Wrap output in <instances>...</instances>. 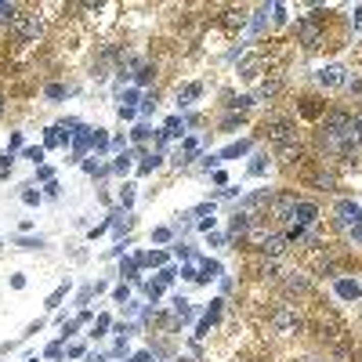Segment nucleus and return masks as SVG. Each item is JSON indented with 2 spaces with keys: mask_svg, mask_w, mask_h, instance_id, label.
<instances>
[{
  "mask_svg": "<svg viewBox=\"0 0 362 362\" xmlns=\"http://www.w3.org/2000/svg\"><path fill=\"white\" fill-rule=\"evenodd\" d=\"M358 141V127H355V116L348 112H330L326 124H323V145L333 152H344L348 145Z\"/></svg>",
  "mask_w": 362,
  "mask_h": 362,
  "instance_id": "1",
  "label": "nucleus"
},
{
  "mask_svg": "<svg viewBox=\"0 0 362 362\" xmlns=\"http://www.w3.org/2000/svg\"><path fill=\"white\" fill-rule=\"evenodd\" d=\"M272 145H275L279 156H294V152L301 149V138H297L294 124H275V127H272Z\"/></svg>",
  "mask_w": 362,
  "mask_h": 362,
  "instance_id": "2",
  "label": "nucleus"
},
{
  "mask_svg": "<svg viewBox=\"0 0 362 362\" xmlns=\"http://www.w3.org/2000/svg\"><path fill=\"white\" fill-rule=\"evenodd\" d=\"M40 29H44V26H40L36 15H15V22H11V33H15V40H22V44H26V40H36Z\"/></svg>",
  "mask_w": 362,
  "mask_h": 362,
  "instance_id": "3",
  "label": "nucleus"
},
{
  "mask_svg": "<svg viewBox=\"0 0 362 362\" xmlns=\"http://www.w3.org/2000/svg\"><path fill=\"white\" fill-rule=\"evenodd\" d=\"M272 330L275 333H297L301 330V315L294 308H275L272 311Z\"/></svg>",
  "mask_w": 362,
  "mask_h": 362,
  "instance_id": "4",
  "label": "nucleus"
},
{
  "mask_svg": "<svg viewBox=\"0 0 362 362\" xmlns=\"http://www.w3.org/2000/svg\"><path fill=\"white\" fill-rule=\"evenodd\" d=\"M294 207H297V196H294V192H283V196H275V199H272L275 221H283V225H294Z\"/></svg>",
  "mask_w": 362,
  "mask_h": 362,
  "instance_id": "5",
  "label": "nucleus"
},
{
  "mask_svg": "<svg viewBox=\"0 0 362 362\" xmlns=\"http://www.w3.org/2000/svg\"><path fill=\"white\" fill-rule=\"evenodd\" d=\"M337 225L341 228H355V225H362V207L358 203H351V199H344V203H337Z\"/></svg>",
  "mask_w": 362,
  "mask_h": 362,
  "instance_id": "6",
  "label": "nucleus"
},
{
  "mask_svg": "<svg viewBox=\"0 0 362 362\" xmlns=\"http://www.w3.org/2000/svg\"><path fill=\"white\" fill-rule=\"evenodd\" d=\"M319 84L323 87H344V84H351V80L344 76L341 65H326V69H319Z\"/></svg>",
  "mask_w": 362,
  "mask_h": 362,
  "instance_id": "7",
  "label": "nucleus"
},
{
  "mask_svg": "<svg viewBox=\"0 0 362 362\" xmlns=\"http://www.w3.org/2000/svg\"><path fill=\"white\" fill-rule=\"evenodd\" d=\"M315 218H319V207L308 203V199H297V207H294V225L304 228V225H311Z\"/></svg>",
  "mask_w": 362,
  "mask_h": 362,
  "instance_id": "8",
  "label": "nucleus"
},
{
  "mask_svg": "<svg viewBox=\"0 0 362 362\" xmlns=\"http://www.w3.org/2000/svg\"><path fill=\"white\" fill-rule=\"evenodd\" d=\"M297 33H301V44L304 47H319V22L315 18H301L297 22Z\"/></svg>",
  "mask_w": 362,
  "mask_h": 362,
  "instance_id": "9",
  "label": "nucleus"
},
{
  "mask_svg": "<svg viewBox=\"0 0 362 362\" xmlns=\"http://www.w3.org/2000/svg\"><path fill=\"white\" fill-rule=\"evenodd\" d=\"M283 250H286V235H264L261 239V254L264 257H279Z\"/></svg>",
  "mask_w": 362,
  "mask_h": 362,
  "instance_id": "10",
  "label": "nucleus"
},
{
  "mask_svg": "<svg viewBox=\"0 0 362 362\" xmlns=\"http://www.w3.org/2000/svg\"><path fill=\"white\" fill-rule=\"evenodd\" d=\"M362 294V286L358 283H351V279H337V297H344V301H355Z\"/></svg>",
  "mask_w": 362,
  "mask_h": 362,
  "instance_id": "11",
  "label": "nucleus"
},
{
  "mask_svg": "<svg viewBox=\"0 0 362 362\" xmlns=\"http://www.w3.org/2000/svg\"><path fill=\"white\" fill-rule=\"evenodd\" d=\"M247 228H250V214H235V218H232V225H228V232H232V235H243Z\"/></svg>",
  "mask_w": 362,
  "mask_h": 362,
  "instance_id": "12",
  "label": "nucleus"
},
{
  "mask_svg": "<svg viewBox=\"0 0 362 362\" xmlns=\"http://www.w3.org/2000/svg\"><path fill=\"white\" fill-rule=\"evenodd\" d=\"M243 152H250V141H235V145H228V149L221 152V159H235V156H243Z\"/></svg>",
  "mask_w": 362,
  "mask_h": 362,
  "instance_id": "13",
  "label": "nucleus"
},
{
  "mask_svg": "<svg viewBox=\"0 0 362 362\" xmlns=\"http://www.w3.org/2000/svg\"><path fill=\"white\" fill-rule=\"evenodd\" d=\"M257 69H261V58H243L239 62V73L243 76H257Z\"/></svg>",
  "mask_w": 362,
  "mask_h": 362,
  "instance_id": "14",
  "label": "nucleus"
},
{
  "mask_svg": "<svg viewBox=\"0 0 362 362\" xmlns=\"http://www.w3.org/2000/svg\"><path fill=\"white\" fill-rule=\"evenodd\" d=\"M272 199H275V196H272V192H254V196H250V199H247V207H250V210H254V207H264V203H272Z\"/></svg>",
  "mask_w": 362,
  "mask_h": 362,
  "instance_id": "15",
  "label": "nucleus"
},
{
  "mask_svg": "<svg viewBox=\"0 0 362 362\" xmlns=\"http://www.w3.org/2000/svg\"><path fill=\"white\" fill-rule=\"evenodd\" d=\"M199 91H203V87H199V84H188V87H185V91L178 94V98H181V105H188L192 98H199Z\"/></svg>",
  "mask_w": 362,
  "mask_h": 362,
  "instance_id": "16",
  "label": "nucleus"
},
{
  "mask_svg": "<svg viewBox=\"0 0 362 362\" xmlns=\"http://www.w3.org/2000/svg\"><path fill=\"white\" fill-rule=\"evenodd\" d=\"M286 286H290V290H308V279H304V275H297V272H290Z\"/></svg>",
  "mask_w": 362,
  "mask_h": 362,
  "instance_id": "17",
  "label": "nucleus"
},
{
  "mask_svg": "<svg viewBox=\"0 0 362 362\" xmlns=\"http://www.w3.org/2000/svg\"><path fill=\"white\" fill-rule=\"evenodd\" d=\"M279 91V80H268V84H261V91H257V98H272Z\"/></svg>",
  "mask_w": 362,
  "mask_h": 362,
  "instance_id": "18",
  "label": "nucleus"
},
{
  "mask_svg": "<svg viewBox=\"0 0 362 362\" xmlns=\"http://www.w3.org/2000/svg\"><path fill=\"white\" fill-rule=\"evenodd\" d=\"M112 171H116V174H127V171H131V156L124 152V156H119L116 163H112Z\"/></svg>",
  "mask_w": 362,
  "mask_h": 362,
  "instance_id": "19",
  "label": "nucleus"
},
{
  "mask_svg": "<svg viewBox=\"0 0 362 362\" xmlns=\"http://www.w3.org/2000/svg\"><path fill=\"white\" fill-rule=\"evenodd\" d=\"M315 185H319V188H333L337 178H333V174H315Z\"/></svg>",
  "mask_w": 362,
  "mask_h": 362,
  "instance_id": "20",
  "label": "nucleus"
},
{
  "mask_svg": "<svg viewBox=\"0 0 362 362\" xmlns=\"http://www.w3.org/2000/svg\"><path fill=\"white\" fill-rule=\"evenodd\" d=\"M44 141H47V149H55V145H62V134H58V127H51V131L44 134Z\"/></svg>",
  "mask_w": 362,
  "mask_h": 362,
  "instance_id": "21",
  "label": "nucleus"
},
{
  "mask_svg": "<svg viewBox=\"0 0 362 362\" xmlns=\"http://www.w3.org/2000/svg\"><path fill=\"white\" fill-rule=\"evenodd\" d=\"M65 94H69V91H65L62 84H51V87H47V98H55V102H58V98H65Z\"/></svg>",
  "mask_w": 362,
  "mask_h": 362,
  "instance_id": "22",
  "label": "nucleus"
},
{
  "mask_svg": "<svg viewBox=\"0 0 362 362\" xmlns=\"http://www.w3.org/2000/svg\"><path fill=\"white\" fill-rule=\"evenodd\" d=\"M163 134H181V119H178V116L167 119V131H163Z\"/></svg>",
  "mask_w": 362,
  "mask_h": 362,
  "instance_id": "23",
  "label": "nucleus"
},
{
  "mask_svg": "<svg viewBox=\"0 0 362 362\" xmlns=\"http://www.w3.org/2000/svg\"><path fill=\"white\" fill-rule=\"evenodd\" d=\"M159 167V156H145V163H141V174H149V171H156Z\"/></svg>",
  "mask_w": 362,
  "mask_h": 362,
  "instance_id": "24",
  "label": "nucleus"
},
{
  "mask_svg": "<svg viewBox=\"0 0 362 362\" xmlns=\"http://www.w3.org/2000/svg\"><path fill=\"white\" fill-rule=\"evenodd\" d=\"M134 80H138V84H149V80H152V69H149V65H141V69L134 73Z\"/></svg>",
  "mask_w": 362,
  "mask_h": 362,
  "instance_id": "25",
  "label": "nucleus"
},
{
  "mask_svg": "<svg viewBox=\"0 0 362 362\" xmlns=\"http://www.w3.org/2000/svg\"><path fill=\"white\" fill-rule=\"evenodd\" d=\"M254 26H257V29H264V26H268V8H261V11L254 15Z\"/></svg>",
  "mask_w": 362,
  "mask_h": 362,
  "instance_id": "26",
  "label": "nucleus"
},
{
  "mask_svg": "<svg viewBox=\"0 0 362 362\" xmlns=\"http://www.w3.org/2000/svg\"><path fill=\"white\" fill-rule=\"evenodd\" d=\"M62 297H65V286H58V290L51 294V301H47V308H58V304H62Z\"/></svg>",
  "mask_w": 362,
  "mask_h": 362,
  "instance_id": "27",
  "label": "nucleus"
},
{
  "mask_svg": "<svg viewBox=\"0 0 362 362\" xmlns=\"http://www.w3.org/2000/svg\"><path fill=\"white\" fill-rule=\"evenodd\" d=\"M26 159H33V163H40V159H44V149H36V145H33V149H26Z\"/></svg>",
  "mask_w": 362,
  "mask_h": 362,
  "instance_id": "28",
  "label": "nucleus"
},
{
  "mask_svg": "<svg viewBox=\"0 0 362 362\" xmlns=\"http://www.w3.org/2000/svg\"><path fill=\"white\" fill-rule=\"evenodd\" d=\"M4 18L15 22V4H0V22H4Z\"/></svg>",
  "mask_w": 362,
  "mask_h": 362,
  "instance_id": "29",
  "label": "nucleus"
},
{
  "mask_svg": "<svg viewBox=\"0 0 362 362\" xmlns=\"http://www.w3.org/2000/svg\"><path fill=\"white\" fill-rule=\"evenodd\" d=\"M22 199H26V203H29V207H36V203H40V192H33V188H26V192H22Z\"/></svg>",
  "mask_w": 362,
  "mask_h": 362,
  "instance_id": "30",
  "label": "nucleus"
},
{
  "mask_svg": "<svg viewBox=\"0 0 362 362\" xmlns=\"http://www.w3.org/2000/svg\"><path fill=\"white\" fill-rule=\"evenodd\" d=\"M152 239H156V243H167V239H171V228H156Z\"/></svg>",
  "mask_w": 362,
  "mask_h": 362,
  "instance_id": "31",
  "label": "nucleus"
},
{
  "mask_svg": "<svg viewBox=\"0 0 362 362\" xmlns=\"http://www.w3.org/2000/svg\"><path fill=\"white\" fill-rule=\"evenodd\" d=\"M18 247H22V250H36V247H44V243H40V239H22Z\"/></svg>",
  "mask_w": 362,
  "mask_h": 362,
  "instance_id": "32",
  "label": "nucleus"
},
{
  "mask_svg": "<svg viewBox=\"0 0 362 362\" xmlns=\"http://www.w3.org/2000/svg\"><path fill=\"white\" fill-rule=\"evenodd\" d=\"M127 297H131V290H127V286H116V301H119V304H124Z\"/></svg>",
  "mask_w": 362,
  "mask_h": 362,
  "instance_id": "33",
  "label": "nucleus"
},
{
  "mask_svg": "<svg viewBox=\"0 0 362 362\" xmlns=\"http://www.w3.org/2000/svg\"><path fill=\"white\" fill-rule=\"evenodd\" d=\"M250 174H264V159H254V163H250Z\"/></svg>",
  "mask_w": 362,
  "mask_h": 362,
  "instance_id": "34",
  "label": "nucleus"
},
{
  "mask_svg": "<svg viewBox=\"0 0 362 362\" xmlns=\"http://www.w3.org/2000/svg\"><path fill=\"white\" fill-rule=\"evenodd\" d=\"M47 358H62V344H51L47 348Z\"/></svg>",
  "mask_w": 362,
  "mask_h": 362,
  "instance_id": "35",
  "label": "nucleus"
},
{
  "mask_svg": "<svg viewBox=\"0 0 362 362\" xmlns=\"http://www.w3.org/2000/svg\"><path fill=\"white\" fill-rule=\"evenodd\" d=\"M131 362H152V355H149V351H138V355H134Z\"/></svg>",
  "mask_w": 362,
  "mask_h": 362,
  "instance_id": "36",
  "label": "nucleus"
},
{
  "mask_svg": "<svg viewBox=\"0 0 362 362\" xmlns=\"http://www.w3.org/2000/svg\"><path fill=\"white\" fill-rule=\"evenodd\" d=\"M351 239H355V243H362V225H355V228H351Z\"/></svg>",
  "mask_w": 362,
  "mask_h": 362,
  "instance_id": "37",
  "label": "nucleus"
},
{
  "mask_svg": "<svg viewBox=\"0 0 362 362\" xmlns=\"http://www.w3.org/2000/svg\"><path fill=\"white\" fill-rule=\"evenodd\" d=\"M8 167H11V156L4 152V156H0V171H8Z\"/></svg>",
  "mask_w": 362,
  "mask_h": 362,
  "instance_id": "38",
  "label": "nucleus"
},
{
  "mask_svg": "<svg viewBox=\"0 0 362 362\" xmlns=\"http://www.w3.org/2000/svg\"><path fill=\"white\" fill-rule=\"evenodd\" d=\"M355 127H358V134H362V112H358V116H355Z\"/></svg>",
  "mask_w": 362,
  "mask_h": 362,
  "instance_id": "39",
  "label": "nucleus"
},
{
  "mask_svg": "<svg viewBox=\"0 0 362 362\" xmlns=\"http://www.w3.org/2000/svg\"><path fill=\"white\" fill-rule=\"evenodd\" d=\"M355 26H362V8H358V11H355Z\"/></svg>",
  "mask_w": 362,
  "mask_h": 362,
  "instance_id": "40",
  "label": "nucleus"
},
{
  "mask_svg": "<svg viewBox=\"0 0 362 362\" xmlns=\"http://www.w3.org/2000/svg\"><path fill=\"white\" fill-rule=\"evenodd\" d=\"M87 362H105V358H98V355H94V358H87Z\"/></svg>",
  "mask_w": 362,
  "mask_h": 362,
  "instance_id": "41",
  "label": "nucleus"
},
{
  "mask_svg": "<svg viewBox=\"0 0 362 362\" xmlns=\"http://www.w3.org/2000/svg\"><path fill=\"white\" fill-rule=\"evenodd\" d=\"M0 112H4V98H0Z\"/></svg>",
  "mask_w": 362,
  "mask_h": 362,
  "instance_id": "42",
  "label": "nucleus"
}]
</instances>
